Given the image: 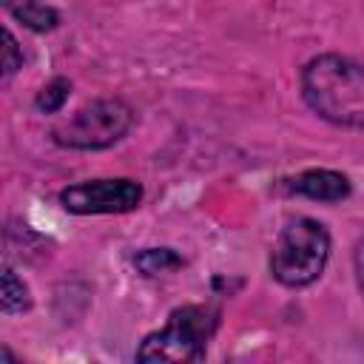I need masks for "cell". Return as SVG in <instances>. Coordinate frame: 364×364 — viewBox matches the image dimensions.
Segmentation results:
<instances>
[{
    "mask_svg": "<svg viewBox=\"0 0 364 364\" xmlns=\"http://www.w3.org/2000/svg\"><path fill=\"white\" fill-rule=\"evenodd\" d=\"M299 91L318 119L364 131V63L344 54H318L304 63Z\"/></svg>",
    "mask_w": 364,
    "mask_h": 364,
    "instance_id": "1",
    "label": "cell"
},
{
    "mask_svg": "<svg viewBox=\"0 0 364 364\" xmlns=\"http://www.w3.org/2000/svg\"><path fill=\"white\" fill-rule=\"evenodd\" d=\"M330 262V233L313 216L290 219L273 250H270V273L279 284L299 290L313 284Z\"/></svg>",
    "mask_w": 364,
    "mask_h": 364,
    "instance_id": "2",
    "label": "cell"
},
{
    "mask_svg": "<svg viewBox=\"0 0 364 364\" xmlns=\"http://www.w3.org/2000/svg\"><path fill=\"white\" fill-rule=\"evenodd\" d=\"M216 324H219V310H213L210 304L176 307L168 316L165 327L142 338L134 358L145 364L148 361H171V364L199 361L208 353V341L216 333Z\"/></svg>",
    "mask_w": 364,
    "mask_h": 364,
    "instance_id": "3",
    "label": "cell"
},
{
    "mask_svg": "<svg viewBox=\"0 0 364 364\" xmlns=\"http://www.w3.org/2000/svg\"><path fill=\"white\" fill-rule=\"evenodd\" d=\"M134 125V108L119 97H97L82 102L71 117L51 128V139L68 151H105L117 145Z\"/></svg>",
    "mask_w": 364,
    "mask_h": 364,
    "instance_id": "4",
    "label": "cell"
},
{
    "mask_svg": "<svg viewBox=\"0 0 364 364\" xmlns=\"http://www.w3.org/2000/svg\"><path fill=\"white\" fill-rule=\"evenodd\" d=\"M142 202V185L128 176L114 179H88L60 191V205L74 216H100V213H128Z\"/></svg>",
    "mask_w": 364,
    "mask_h": 364,
    "instance_id": "5",
    "label": "cell"
},
{
    "mask_svg": "<svg viewBox=\"0 0 364 364\" xmlns=\"http://www.w3.org/2000/svg\"><path fill=\"white\" fill-rule=\"evenodd\" d=\"M287 193L313 199V202H341L353 193V185L344 173L330 171V168H310L287 179Z\"/></svg>",
    "mask_w": 364,
    "mask_h": 364,
    "instance_id": "6",
    "label": "cell"
},
{
    "mask_svg": "<svg viewBox=\"0 0 364 364\" xmlns=\"http://www.w3.org/2000/svg\"><path fill=\"white\" fill-rule=\"evenodd\" d=\"M0 3L17 23H23L26 28H31L37 34L54 31L60 26V11L43 0H0Z\"/></svg>",
    "mask_w": 364,
    "mask_h": 364,
    "instance_id": "7",
    "label": "cell"
},
{
    "mask_svg": "<svg viewBox=\"0 0 364 364\" xmlns=\"http://www.w3.org/2000/svg\"><path fill=\"white\" fill-rule=\"evenodd\" d=\"M0 307H3V316H17V313H26L31 307V293H28V284L11 270V267H3V282H0Z\"/></svg>",
    "mask_w": 364,
    "mask_h": 364,
    "instance_id": "8",
    "label": "cell"
},
{
    "mask_svg": "<svg viewBox=\"0 0 364 364\" xmlns=\"http://www.w3.org/2000/svg\"><path fill=\"white\" fill-rule=\"evenodd\" d=\"M134 264L145 273V276H162V273H173L182 267V256H176L171 247H145L134 256Z\"/></svg>",
    "mask_w": 364,
    "mask_h": 364,
    "instance_id": "9",
    "label": "cell"
},
{
    "mask_svg": "<svg viewBox=\"0 0 364 364\" xmlns=\"http://www.w3.org/2000/svg\"><path fill=\"white\" fill-rule=\"evenodd\" d=\"M68 94H71V80H65V77H54V80H48V82L37 91V97H34V108L43 111V114H57V111L65 105Z\"/></svg>",
    "mask_w": 364,
    "mask_h": 364,
    "instance_id": "10",
    "label": "cell"
},
{
    "mask_svg": "<svg viewBox=\"0 0 364 364\" xmlns=\"http://www.w3.org/2000/svg\"><path fill=\"white\" fill-rule=\"evenodd\" d=\"M3 40H6V54H3V80L14 77L20 68H23V51L14 40V34L9 28H3Z\"/></svg>",
    "mask_w": 364,
    "mask_h": 364,
    "instance_id": "11",
    "label": "cell"
},
{
    "mask_svg": "<svg viewBox=\"0 0 364 364\" xmlns=\"http://www.w3.org/2000/svg\"><path fill=\"white\" fill-rule=\"evenodd\" d=\"M353 267H355V284H358V290L364 296V236L358 239V245L353 250Z\"/></svg>",
    "mask_w": 364,
    "mask_h": 364,
    "instance_id": "12",
    "label": "cell"
}]
</instances>
